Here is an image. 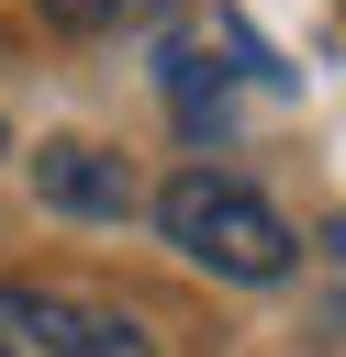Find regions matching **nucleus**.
I'll return each mask as SVG.
<instances>
[{"label": "nucleus", "instance_id": "1", "mask_svg": "<svg viewBox=\"0 0 346 357\" xmlns=\"http://www.w3.org/2000/svg\"><path fill=\"white\" fill-rule=\"evenodd\" d=\"M179 22L156 33V89H167V112L190 123V134H223L246 100H279L290 89V67H279V45H257V22L234 11V0H167Z\"/></svg>", "mask_w": 346, "mask_h": 357}, {"label": "nucleus", "instance_id": "3", "mask_svg": "<svg viewBox=\"0 0 346 357\" xmlns=\"http://www.w3.org/2000/svg\"><path fill=\"white\" fill-rule=\"evenodd\" d=\"M0 357H156V335L112 301L45 290V279H0Z\"/></svg>", "mask_w": 346, "mask_h": 357}, {"label": "nucleus", "instance_id": "6", "mask_svg": "<svg viewBox=\"0 0 346 357\" xmlns=\"http://www.w3.org/2000/svg\"><path fill=\"white\" fill-rule=\"evenodd\" d=\"M0 145H11V134H0Z\"/></svg>", "mask_w": 346, "mask_h": 357}, {"label": "nucleus", "instance_id": "4", "mask_svg": "<svg viewBox=\"0 0 346 357\" xmlns=\"http://www.w3.org/2000/svg\"><path fill=\"white\" fill-rule=\"evenodd\" d=\"M33 190L56 201V212H78V223H123L145 190H134V167L112 156V145H78V134H56V145H33Z\"/></svg>", "mask_w": 346, "mask_h": 357}, {"label": "nucleus", "instance_id": "2", "mask_svg": "<svg viewBox=\"0 0 346 357\" xmlns=\"http://www.w3.org/2000/svg\"><path fill=\"white\" fill-rule=\"evenodd\" d=\"M156 234H167L190 268H212V279H290V257H301V234H290L246 178H223V167H179V178L156 190Z\"/></svg>", "mask_w": 346, "mask_h": 357}, {"label": "nucleus", "instance_id": "5", "mask_svg": "<svg viewBox=\"0 0 346 357\" xmlns=\"http://www.w3.org/2000/svg\"><path fill=\"white\" fill-rule=\"evenodd\" d=\"M167 0H45L56 33H123V22H156Z\"/></svg>", "mask_w": 346, "mask_h": 357}]
</instances>
